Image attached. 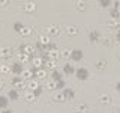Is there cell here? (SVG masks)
<instances>
[{
	"mask_svg": "<svg viewBox=\"0 0 120 113\" xmlns=\"http://www.w3.org/2000/svg\"><path fill=\"white\" fill-rule=\"evenodd\" d=\"M98 2H99V5L102 8H110L111 5V0H98Z\"/></svg>",
	"mask_w": 120,
	"mask_h": 113,
	"instance_id": "8d00e7d4",
	"label": "cell"
},
{
	"mask_svg": "<svg viewBox=\"0 0 120 113\" xmlns=\"http://www.w3.org/2000/svg\"><path fill=\"white\" fill-rule=\"evenodd\" d=\"M45 86H47L48 90H56L57 89V81H56L54 78H48L47 83H45Z\"/></svg>",
	"mask_w": 120,
	"mask_h": 113,
	"instance_id": "7402d4cb",
	"label": "cell"
},
{
	"mask_svg": "<svg viewBox=\"0 0 120 113\" xmlns=\"http://www.w3.org/2000/svg\"><path fill=\"white\" fill-rule=\"evenodd\" d=\"M63 90V95H65V98H66V101H72L74 98H75V92L72 89H68V88H65V89H62Z\"/></svg>",
	"mask_w": 120,
	"mask_h": 113,
	"instance_id": "ffe728a7",
	"label": "cell"
},
{
	"mask_svg": "<svg viewBox=\"0 0 120 113\" xmlns=\"http://www.w3.org/2000/svg\"><path fill=\"white\" fill-rule=\"evenodd\" d=\"M107 65H108V63H107V60H105V59H98L96 62H95V68H96L98 71H104L105 68H107Z\"/></svg>",
	"mask_w": 120,
	"mask_h": 113,
	"instance_id": "d6986e66",
	"label": "cell"
},
{
	"mask_svg": "<svg viewBox=\"0 0 120 113\" xmlns=\"http://www.w3.org/2000/svg\"><path fill=\"white\" fill-rule=\"evenodd\" d=\"M8 104H9V97L0 95V109H6Z\"/></svg>",
	"mask_w": 120,
	"mask_h": 113,
	"instance_id": "f1b7e54d",
	"label": "cell"
},
{
	"mask_svg": "<svg viewBox=\"0 0 120 113\" xmlns=\"http://www.w3.org/2000/svg\"><path fill=\"white\" fill-rule=\"evenodd\" d=\"M51 78H54L56 81H57V80H60V78H62V74H60L59 71H57V68H56V69H52V71H51Z\"/></svg>",
	"mask_w": 120,
	"mask_h": 113,
	"instance_id": "1f68e13d",
	"label": "cell"
},
{
	"mask_svg": "<svg viewBox=\"0 0 120 113\" xmlns=\"http://www.w3.org/2000/svg\"><path fill=\"white\" fill-rule=\"evenodd\" d=\"M22 69H24V65H22L21 62H14L12 65H11V73L14 75H21Z\"/></svg>",
	"mask_w": 120,
	"mask_h": 113,
	"instance_id": "8fae6325",
	"label": "cell"
},
{
	"mask_svg": "<svg viewBox=\"0 0 120 113\" xmlns=\"http://www.w3.org/2000/svg\"><path fill=\"white\" fill-rule=\"evenodd\" d=\"M82 56H84V53H82V50H80V48H74L72 51H71V59L72 60H81Z\"/></svg>",
	"mask_w": 120,
	"mask_h": 113,
	"instance_id": "2e32d148",
	"label": "cell"
},
{
	"mask_svg": "<svg viewBox=\"0 0 120 113\" xmlns=\"http://www.w3.org/2000/svg\"><path fill=\"white\" fill-rule=\"evenodd\" d=\"M117 59H119V60H120V51H119V54H117Z\"/></svg>",
	"mask_w": 120,
	"mask_h": 113,
	"instance_id": "ee69618b",
	"label": "cell"
},
{
	"mask_svg": "<svg viewBox=\"0 0 120 113\" xmlns=\"http://www.w3.org/2000/svg\"><path fill=\"white\" fill-rule=\"evenodd\" d=\"M75 75H77L78 80H82V81L87 80V78L90 77L89 69H87V68H84V66H82V68H78V69H75Z\"/></svg>",
	"mask_w": 120,
	"mask_h": 113,
	"instance_id": "52a82bcc",
	"label": "cell"
},
{
	"mask_svg": "<svg viewBox=\"0 0 120 113\" xmlns=\"http://www.w3.org/2000/svg\"><path fill=\"white\" fill-rule=\"evenodd\" d=\"M71 48H62L60 50V59H71Z\"/></svg>",
	"mask_w": 120,
	"mask_h": 113,
	"instance_id": "83f0119b",
	"label": "cell"
},
{
	"mask_svg": "<svg viewBox=\"0 0 120 113\" xmlns=\"http://www.w3.org/2000/svg\"><path fill=\"white\" fill-rule=\"evenodd\" d=\"M0 73H2V74H8V73H11V66H9V65H6V63H2V65H0Z\"/></svg>",
	"mask_w": 120,
	"mask_h": 113,
	"instance_id": "d6a6232c",
	"label": "cell"
},
{
	"mask_svg": "<svg viewBox=\"0 0 120 113\" xmlns=\"http://www.w3.org/2000/svg\"><path fill=\"white\" fill-rule=\"evenodd\" d=\"M35 69L36 68H30V69H22V73H21V77L24 78V80H30V78H33L35 77Z\"/></svg>",
	"mask_w": 120,
	"mask_h": 113,
	"instance_id": "9a60e30c",
	"label": "cell"
},
{
	"mask_svg": "<svg viewBox=\"0 0 120 113\" xmlns=\"http://www.w3.org/2000/svg\"><path fill=\"white\" fill-rule=\"evenodd\" d=\"M110 14H111V18H120V15H119V8H117V6L112 8V9L110 11Z\"/></svg>",
	"mask_w": 120,
	"mask_h": 113,
	"instance_id": "e575fe53",
	"label": "cell"
},
{
	"mask_svg": "<svg viewBox=\"0 0 120 113\" xmlns=\"http://www.w3.org/2000/svg\"><path fill=\"white\" fill-rule=\"evenodd\" d=\"M63 73H65L66 75H72V74H75V68L71 65V63H65V66H63Z\"/></svg>",
	"mask_w": 120,
	"mask_h": 113,
	"instance_id": "d4e9b609",
	"label": "cell"
},
{
	"mask_svg": "<svg viewBox=\"0 0 120 113\" xmlns=\"http://www.w3.org/2000/svg\"><path fill=\"white\" fill-rule=\"evenodd\" d=\"M5 89V83H3V80H0V92Z\"/></svg>",
	"mask_w": 120,
	"mask_h": 113,
	"instance_id": "b9f144b4",
	"label": "cell"
},
{
	"mask_svg": "<svg viewBox=\"0 0 120 113\" xmlns=\"http://www.w3.org/2000/svg\"><path fill=\"white\" fill-rule=\"evenodd\" d=\"M11 0H0V8H6L8 5H9Z\"/></svg>",
	"mask_w": 120,
	"mask_h": 113,
	"instance_id": "f35d334b",
	"label": "cell"
},
{
	"mask_svg": "<svg viewBox=\"0 0 120 113\" xmlns=\"http://www.w3.org/2000/svg\"><path fill=\"white\" fill-rule=\"evenodd\" d=\"M89 41L92 44H96L101 41V33L98 32V30H92V32H89Z\"/></svg>",
	"mask_w": 120,
	"mask_h": 113,
	"instance_id": "5bb4252c",
	"label": "cell"
},
{
	"mask_svg": "<svg viewBox=\"0 0 120 113\" xmlns=\"http://www.w3.org/2000/svg\"><path fill=\"white\" fill-rule=\"evenodd\" d=\"M45 33L50 38H57V36H60V33H62V29H60L59 24H50L45 29Z\"/></svg>",
	"mask_w": 120,
	"mask_h": 113,
	"instance_id": "7a4b0ae2",
	"label": "cell"
},
{
	"mask_svg": "<svg viewBox=\"0 0 120 113\" xmlns=\"http://www.w3.org/2000/svg\"><path fill=\"white\" fill-rule=\"evenodd\" d=\"M18 50H20V53H27L30 56L36 54V48H35V45H32V44H21L20 47H18Z\"/></svg>",
	"mask_w": 120,
	"mask_h": 113,
	"instance_id": "5b68a950",
	"label": "cell"
},
{
	"mask_svg": "<svg viewBox=\"0 0 120 113\" xmlns=\"http://www.w3.org/2000/svg\"><path fill=\"white\" fill-rule=\"evenodd\" d=\"M52 100H54L57 104L66 103V98H65V95H63V90H59V89L52 90Z\"/></svg>",
	"mask_w": 120,
	"mask_h": 113,
	"instance_id": "30bf717a",
	"label": "cell"
},
{
	"mask_svg": "<svg viewBox=\"0 0 120 113\" xmlns=\"http://www.w3.org/2000/svg\"><path fill=\"white\" fill-rule=\"evenodd\" d=\"M96 100H98V104H101V105H110L111 104V97L108 95V93H105V92L99 93Z\"/></svg>",
	"mask_w": 120,
	"mask_h": 113,
	"instance_id": "9c48e42d",
	"label": "cell"
},
{
	"mask_svg": "<svg viewBox=\"0 0 120 113\" xmlns=\"http://www.w3.org/2000/svg\"><path fill=\"white\" fill-rule=\"evenodd\" d=\"M66 33L69 36H77V35H80V27L75 26V24H71L66 27Z\"/></svg>",
	"mask_w": 120,
	"mask_h": 113,
	"instance_id": "e0dca14e",
	"label": "cell"
},
{
	"mask_svg": "<svg viewBox=\"0 0 120 113\" xmlns=\"http://www.w3.org/2000/svg\"><path fill=\"white\" fill-rule=\"evenodd\" d=\"M33 92H35V93H36V97H39V95H41V93H42V88H41V86H39V88H36L35 90H33Z\"/></svg>",
	"mask_w": 120,
	"mask_h": 113,
	"instance_id": "ab89813d",
	"label": "cell"
},
{
	"mask_svg": "<svg viewBox=\"0 0 120 113\" xmlns=\"http://www.w3.org/2000/svg\"><path fill=\"white\" fill-rule=\"evenodd\" d=\"M35 77L38 78V80H47L48 78V69L45 66H42V68H36L35 69Z\"/></svg>",
	"mask_w": 120,
	"mask_h": 113,
	"instance_id": "8992f818",
	"label": "cell"
},
{
	"mask_svg": "<svg viewBox=\"0 0 120 113\" xmlns=\"http://www.w3.org/2000/svg\"><path fill=\"white\" fill-rule=\"evenodd\" d=\"M39 80H38L36 77H33V78H30V80H27V89H32V90H35L36 88H39Z\"/></svg>",
	"mask_w": 120,
	"mask_h": 113,
	"instance_id": "ac0fdd59",
	"label": "cell"
},
{
	"mask_svg": "<svg viewBox=\"0 0 120 113\" xmlns=\"http://www.w3.org/2000/svg\"><path fill=\"white\" fill-rule=\"evenodd\" d=\"M22 98H24L26 103L32 104V103H35V100H36V93L33 92L32 89H26L24 92H22Z\"/></svg>",
	"mask_w": 120,
	"mask_h": 113,
	"instance_id": "ba28073f",
	"label": "cell"
},
{
	"mask_svg": "<svg viewBox=\"0 0 120 113\" xmlns=\"http://www.w3.org/2000/svg\"><path fill=\"white\" fill-rule=\"evenodd\" d=\"M57 89H59V90L65 89V80H62V78H60V80H57Z\"/></svg>",
	"mask_w": 120,
	"mask_h": 113,
	"instance_id": "74e56055",
	"label": "cell"
},
{
	"mask_svg": "<svg viewBox=\"0 0 120 113\" xmlns=\"http://www.w3.org/2000/svg\"><path fill=\"white\" fill-rule=\"evenodd\" d=\"M20 8L24 12H27V14H33V12H36V3L33 2V0H27V2H24V3H21Z\"/></svg>",
	"mask_w": 120,
	"mask_h": 113,
	"instance_id": "3957f363",
	"label": "cell"
},
{
	"mask_svg": "<svg viewBox=\"0 0 120 113\" xmlns=\"http://www.w3.org/2000/svg\"><path fill=\"white\" fill-rule=\"evenodd\" d=\"M44 66L47 68V69L52 71V69H56V68H57V60H54V59H48L47 62L44 63Z\"/></svg>",
	"mask_w": 120,
	"mask_h": 113,
	"instance_id": "44dd1931",
	"label": "cell"
},
{
	"mask_svg": "<svg viewBox=\"0 0 120 113\" xmlns=\"http://www.w3.org/2000/svg\"><path fill=\"white\" fill-rule=\"evenodd\" d=\"M18 92H20V90L14 88V89L11 90L9 93H8V97H9V100H12V101H17V100H20V93H18Z\"/></svg>",
	"mask_w": 120,
	"mask_h": 113,
	"instance_id": "484cf974",
	"label": "cell"
},
{
	"mask_svg": "<svg viewBox=\"0 0 120 113\" xmlns=\"http://www.w3.org/2000/svg\"><path fill=\"white\" fill-rule=\"evenodd\" d=\"M116 39L120 42V30H117V32H116Z\"/></svg>",
	"mask_w": 120,
	"mask_h": 113,
	"instance_id": "60d3db41",
	"label": "cell"
},
{
	"mask_svg": "<svg viewBox=\"0 0 120 113\" xmlns=\"http://www.w3.org/2000/svg\"><path fill=\"white\" fill-rule=\"evenodd\" d=\"M11 83H12V86L15 89H18V90H26L27 89V80H24L21 75H14Z\"/></svg>",
	"mask_w": 120,
	"mask_h": 113,
	"instance_id": "6da1fadb",
	"label": "cell"
},
{
	"mask_svg": "<svg viewBox=\"0 0 120 113\" xmlns=\"http://www.w3.org/2000/svg\"><path fill=\"white\" fill-rule=\"evenodd\" d=\"M12 54H14L12 47H9V45H3V47H0V59L8 60V59L12 57Z\"/></svg>",
	"mask_w": 120,
	"mask_h": 113,
	"instance_id": "277c9868",
	"label": "cell"
},
{
	"mask_svg": "<svg viewBox=\"0 0 120 113\" xmlns=\"http://www.w3.org/2000/svg\"><path fill=\"white\" fill-rule=\"evenodd\" d=\"M116 2H117V3H119V6H120V0H116Z\"/></svg>",
	"mask_w": 120,
	"mask_h": 113,
	"instance_id": "f6af8a7d",
	"label": "cell"
},
{
	"mask_svg": "<svg viewBox=\"0 0 120 113\" xmlns=\"http://www.w3.org/2000/svg\"><path fill=\"white\" fill-rule=\"evenodd\" d=\"M20 35L24 36V38H30V36L33 35V29H32V27H27V26H24V27H22V30L20 32Z\"/></svg>",
	"mask_w": 120,
	"mask_h": 113,
	"instance_id": "cb8c5ba5",
	"label": "cell"
},
{
	"mask_svg": "<svg viewBox=\"0 0 120 113\" xmlns=\"http://www.w3.org/2000/svg\"><path fill=\"white\" fill-rule=\"evenodd\" d=\"M75 8H77L80 12H84V11L87 9V3H86L84 0H77V2H75Z\"/></svg>",
	"mask_w": 120,
	"mask_h": 113,
	"instance_id": "603a6c76",
	"label": "cell"
},
{
	"mask_svg": "<svg viewBox=\"0 0 120 113\" xmlns=\"http://www.w3.org/2000/svg\"><path fill=\"white\" fill-rule=\"evenodd\" d=\"M22 27H24V24H21V23H14V30L17 33H20L22 30Z\"/></svg>",
	"mask_w": 120,
	"mask_h": 113,
	"instance_id": "d590c367",
	"label": "cell"
},
{
	"mask_svg": "<svg viewBox=\"0 0 120 113\" xmlns=\"http://www.w3.org/2000/svg\"><path fill=\"white\" fill-rule=\"evenodd\" d=\"M18 57H20V62H21V63L32 62V56L27 54V53H20V54H18Z\"/></svg>",
	"mask_w": 120,
	"mask_h": 113,
	"instance_id": "4316f807",
	"label": "cell"
},
{
	"mask_svg": "<svg viewBox=\"0 0 120 113\" xmlns=\"http://www.w3.org/2000/svg\"><path fill=\"white\" fill-rule=\"evenodd\" d=\"M116 90H117V92L120 93V81L117 83V85H116Z\"/></svg>",
	"mask_w": 120,
	"mask_h": 113,
	"instance_id": "7bdbcfd3",
	"label": "cell"
},
{
	"mask_svg": "<svg viewBox=\"0 0 120 113\" xmlns=\"http://www.w3.org/2000/svg\"><path fill=\"white\" fill-rule=\"evenodd\" d=\"M39 42L48 45V44H50V36H48L47 33H45V35H42V36H39Z\"/></svg>",
	"mask_w": 120,
	"mask_h": 113,
	"instance_id": "836d02e7",
	"label": "cell"
},
{
	"mask_svg": "<svg viewBox=\"0 0 120 113\" xmlns=\"http://www.w3.org/2000/svg\"><path fill=\"white\" fill-rule=\"evenodd\" d=\"M44 63H45V60L41 57L39 54L32 56V65H33V68H42V66H44Z\"/></svg>",
	"mask_w": 120,
	"mask_h": 113,
	"instance_id": "7c38bea8",
	"label": "cell"
},
{
	"mask_svg": "<svg viewBox=\"0 0 120 113\" xmlns=\"http://www.w3.org/2000/svg\"><path fill=\"white\" fill-rule=\"evenodd\" d=\"M101 44L104 45V47H107V48H110L111 45H112V41L110 39V38H101Z\"/></svg>",
	"mask_w": 120,
	"mask_h": 113,
	"instance_id": "f546056e",
	"label": "cell"
},
{
	"mask_svg": "<svg viewBox=\"0 0 120 113\" xmlns=\"http://www.w3.org/2000/svg\"><path fill=\"white\" fill-rule=\"evenodd\" d=\"M75 110H78V112H89L90 109H89V105L86 104V103H81L80 105H77V107H75Z\"/></svg>",
	"mask_w": 120,
	"mask_h": 113,
	"instance_id": "4dcf8cb0",
	"label": "cell"
},
{
	"mask_svg": "<svg viewBox=\"0 0 120 113\" xmlns=\"http://www.w3.org/2000/svg\"><path fill=\"white\" fill-rule=\"evenodd\" d=\"M107 26H108L110 30H112V32H117L119 27H120V18H111Z\"/></svg>",
	"mask_w": 120,
	"mask_h": 113,
	"instance_id": "4fadbf2b",
	"label": "cell"
}]
</instances>
